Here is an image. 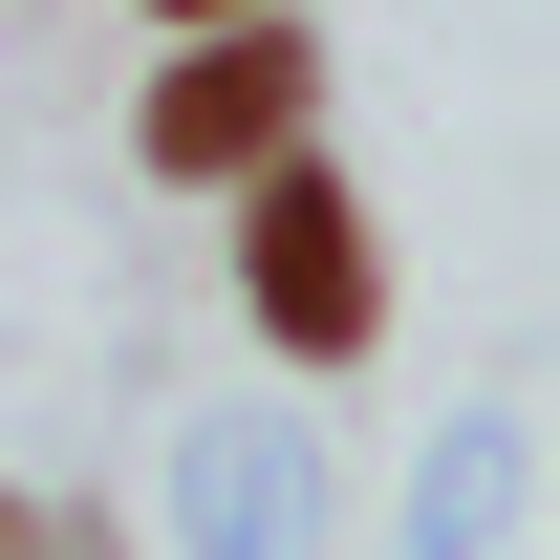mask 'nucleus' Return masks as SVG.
Segmentation results:
<instances>
[{
	"label": "nucleus",
	"instance_id": "1",
	"mask_svg": "<svg viewBox=\"0 0 560 560\" xmlns=\"http://www.w3.org/2000/svg\"><path fill=\"white\" fill-rule=\"evenodd\" d=\"M237 324H259L280 366H366L388 346V215L324 173V130L237 173Z\"/></svg>",
	"mask_w": 560,
	"mask_h": 560
},
{
	"label": "nucleus",
	"instance_id": "2",
	"mask_svg": "<svg viewBox=\"0 0 560 560\" xmlns=\"http://www.w3.org/2000/svg\"><path fill=\"white\" fill-rule=\"evenodd\" d=\"M324 130V44H302V0H259V22H173V66H151L130 151L173 173V195H237L259 151Z\"/></svg>",
	"mask_w": 560,
	"mask_h": 560
},
{
	"label": "nucleus",
	"instance_id": "3",
	"mask_svg": "<svg viewBox=\"0 0 560 560\" xmlns=\"http://www.w3.org/2000/svg\"><path fill=\"white\" fill-rule=\"evenodd\" d=\"M173 517H195V560H324V475H302V431L215 410L195 453H173Z\"/></svg>",
	"mask_w": 560,
	"mask_h": 560
},
{
	"label": "nucleus",
	"instance_id": "4",
	"mask_svg": "<svg viewBox=\"0 0 560 560\" xmlns=\"http://www.w3.org/2000/svg\"><path fill=\"white\" fill-rule=\"evenodd\" d=\"M495 495H517V431H453V453L410 475V539H431V560H475V539H495Z\"/></svg>",
	"mask_w": 560,
	"mask_h": 560
},
{
	"label": "nucleus",
	"instance_id": "5",
	"mask_svg": "<svg viewBox=\"0 0 560 560\" xmlns=\"http://www.w3.org/2000/svg\"><path fill=\"white\" fill-rule=\"evenodd\" d=\"M0 560H86V539H66V517H44V495H0Z\"/></svg>",
	"mask_w": 560,
	"mask_h": 560
},
{
	"label": "nucleus",
	"instance_id": "6",
	"mask_svg": "<svg viewBox=\"0 0 560 560\" xmlns=\"http://www.w3.org/2000/svg\"><path fill=\"white\" fill-rule=\"evenodd\" d=\"M130 22H259V0H130Z\"/></svg>",
	"mask_w": 560,
	"mask_h": 560
}]
</instances>
